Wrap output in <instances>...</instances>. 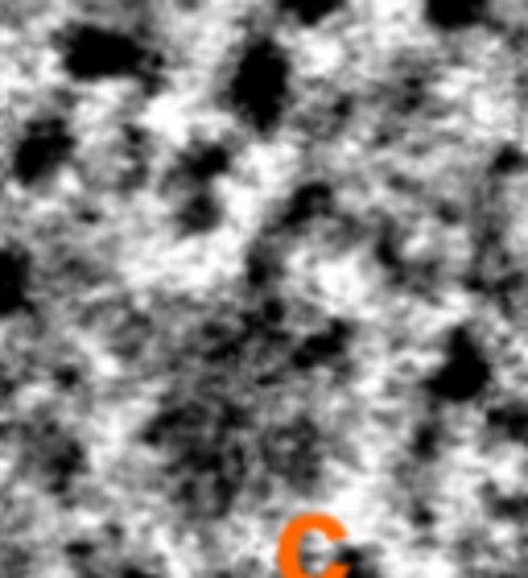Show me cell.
I'll return each instance as SVG.
<instances>
[{
    "mask_svg": "<svg viewBox=\"0 0 528 578\" xmlns=\"http://www.w3.org/2000/svg\"><path fill=\"white\" fill-rule=\"evenodd\" d=\"M277 578H351V529L330 508H298L273 537Z\"/></svg>",
    "mask_w": 528,
    "mask_h": 578,
    "instance_id": "cell-1",
    "label": "cell"
}]
</instances>
